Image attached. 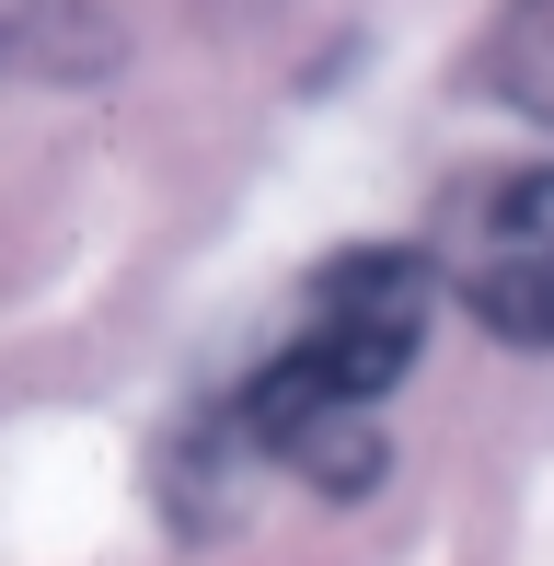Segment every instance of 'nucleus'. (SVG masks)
<instances>
[{
    "label": "nucleus",
    "mask_w": 554,
    "mask_h": 566,
    "mask_svg": "<svg viewBox=\"0 0 554 566\" xmlns=\"http://www.w3.org/2000/svg\"><path fill=\"white\" fill-rule=\"evenodd\" d=\"M427 313H439V266L405 254V243H359V254H335V266H312V290H300L277 358H289L300 381H335V394L382 405L393 381L416 370Z\"/></svg>",
    "instance_id": "1"
},
{
    "label": "nucleus",
    "mask_w": 554,
    "mask_h": 566,
    "mask_svg": "<svg viewBox=\"0 0 554 566\" xmlns=\"http://www.w3.org/2000/svg\"><path fill=\"white\" fill-rule=\"evenodd\" d=\"M439 290L497 347H554V163H509L439 220Z\"/></svg>",
    "instance_id": "2"
},
{
    "label": "nucleus",
    "mask_w": 554,
    "mask_h": 566,
    "mask_svg": "<svg viewBox=\"0 0 554 566\" xmlns=\"http://www.w3.org/2000/svg\"><path fill=\"white\" fill-rule=\"evenodd\" d=\"M232 440L277 462V474H300L312 497H370L382 485V405H359V394H335V381H300L289 358H266L255 381H243V405H232Z\"/></svg>",
    "instance_id": "3"
},
{
    "label": "nucleus",
    "mask_w": 554,
    "mask_h": 566,
    "mask_svg": "<svg viewBox=\"0 0 554 566\" xmlns=\"http://www.w3.org/2000/svg\"><path fill=\"white\" fill-rule=\"evenodd\" d=\"M473 82H486L509 116L554 127V0H509V12L486 23V59H473Z\"/></svg>",
    "instance_id": "4"
}]
</instances>
